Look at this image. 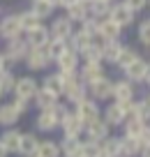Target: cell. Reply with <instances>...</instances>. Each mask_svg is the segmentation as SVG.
I'll return each mask as SVG.
<instances>
[{
	"instance_id": "obj_22",
	"label": "cell",
	"mask_w": 150,
	"mask_h": 157,
	"mask_svg": "<svg viewBox=\"0 0 150 157\" xmlns=\"http://www.w3.org/2000/svg\"><path fill=\"white\" fill-rule=\"evenodd\" d=\"M122 51V42L120 39H111V42H102V60L109 65L118 63V56Z\"/></svg>"
},
{
	"instance_id": "obj_44",
	"label": "cell",
	"mask_w": 150,
	"mask_h": 157,
	"mask_svg": "<svg viewBox=\"0 0 150 157\" xmlns=\"http://www.w3.org/2000/svg\"><path fill=\"white\" fill-rule=\"evenodd\" d=\"M12 104H14V109L21 113V116H25V113L30 111V99H23V97H16V95H12Z\"/></svg>"
},
{
	"instance_id": "obj_34",
	"label": "cell",
	"mask_w": 150,
	"mask_h": 157,
	"mask_svg": "<svg viewBox=\"0 0 150 157\" xmlns=\"http://www.w3.org/2000/svg\"><path fill=\"white\" fill-rule=\"evenodd\" d=\"M16 16H19V23H21V30H23V33H28V30H33L35 25L44 23V21H39L37 16L33 14V10H23V12H16Z\"/></svg>"
},
{
	"instance_id": "obj_50",
	"label": "cell",
	"mask_w": 150,
	"mask_h": 157,
	"mask_svg": "<svg viewBox=\"0 0 150 157\" xmlns=\"http://www.w3.org/2000/svg\"><path fill=\"white\" fill-rule=\"evenodd\" d=\"M0 157H10V152H7V148L2 146V141H0Z\"/></svg>"
},
{
	"instance_id": "obj_39",
	"label": "cell",
	"mask_w": 150,
	"mask_h": 157,
	"mask_svg": "<svg viewBox=\"0 0 150 157\" xmlns=\"http://www.w3.org/2000/svg\"><path fill=\"white\" fill-rule=\"evenodd\" d=\"M16 83V74L14 72H0V93L2 95H12Z\"/></svg>"
},
{
	"instance_id": "obj_55",
	"label": "cell",
	"mask_w": 150,
	"mask_h": 157,
	"mask_svg": "<svg viewBox=\"0 0 150 157\" xmlns=\"http://www.w3.org/2000/svg\"><path fill=\"white\" fill-rule=\"evenodd\" d=\"M148 7H150V0H148Z\"/></svg>"
},
{
	"instance_id": "obj_12",
	"label": "cell",
	"mask_w": 150,
	"mask_h": 157,
	"mask_svg": "<svg viewBox=\"0 0 150 157\" xmlns=\"http://www.w3.org/2000/svg\"><path fill=\"white\" fill-rule=\"evenodd\" d=\"M145 65H148V60L141 58V56H136L129 65H125V67H122V76H125L127 81H132V83H143Z\"/></svg>"
},
{
	"instance_id": "obj_26",
	"label": "cell",
	"mask_w": 150,
	"mask_h": 157,
	"mask_svg": "<svg viewBox=\"0 0 150 157\" xmlns=\"http://www.w3.org/2000/svg\"><path fill=\"white\" fill-rule=\"evenodd\" d=\"M148 127V123L145 120H141V118H127L125 123H122V129H125V134L122 136H132V139H141V134H143V129Z\"/></svg>"
},
{
	"instance_id": "obj_31",
	"label": "cell",
	"mask_w": 150,
	"mask_h": 157,
	"mask_svg": "<svg viewBox=\"0 0 150 157\" xmlns=\"http://www.w3.org/2000/svg\"><path fill=\"white\" fill-rule=\"evenodd\" d=\"M30 10H33V14L37 16L39 21H46V19H51V16H53L56 7L51 5V2H46V0H33Z\"/></svg>"
},
{
	"instance_id": "obj_23",
	"label": "cell",
	"mask_w": 150,
	"mask_h": 157,
	"mask_svg": "<svg viewBox=\"0 0 150 157\" xmlns=\"http://www.w3.org/2000/svg\"><path fill=\"white\" fill-rule=\"evenodd\" d=\"M79 58H81L83 63H104L102 60V42H99V39H92L90 44L79 53Z\"/></svg>"
},
{
	"instance_id": "obj_2",
	"label": "cell",
	"mask_w": 150,
	"mask_h": 157,
	"mask_svg": "<svg viewBox=\"0 0 150 157\" xmlns=\"http://www.w3.org/2000/svg\"><path fill=\"white\" fill-rule=\"evenodd\" d=\"M109 19L116 21V23L120 25L122 30H125V28H129V25H134V21H136V12H132L129 7L122 2V0H116V2H111Z\"/></svg>"
},
{
	"instance_id": "obj_45",
	"label": "cell",
	"mask_w": 150,
	"mask_h": 157,
	"mask_svg": "<svg viewBox=\"0 0 150 157\" xmlns=\"http://www.w3.org/2000/svg\"><path fill=\"white\" fill-rule=\"evenodd\" d=\"M122 2H125L132 12H136V14H141V12L148 7V0H122Z\"/></svg>"
},
{
	"instance_id": "obj_56",
	"label": "cell",
	"mask_w": 150,
	"mask_h": 157,
	"mask_svg": "<svg viewBox=\"0 0 150 157\" xmlns=\"http://www.w3.org/2000/svg\"><path fill=\"white\" fill-rule=\"evenodd\" d=\"M28 157H35V155H28Z\"/></svg>"
},
{
	"instance_id": "obj_52",
	"label": "cell",
	"mask_w": 150,
	"mask_h": 157,
	"mask_svg": "<svg viewBox=\"0 0 150 157\" xmlns=\"http://www.w3.org/2000/svg\"><path fill=\"white\" fill-rule=\"evenodd\" d=\"M63 157H81V152H74V155H63Z\"/></svg>"
},
{
	"instance_id": "obj_54",
	"label": "cell",
	"mask_w": 150,
	"mask_h": 157,
	"mask_svg": "<svg viewBox=\"0 0 150 157\" xmlns=\"http://www.w3.org/2000/svg\"><path fill=\"white\" fill-rule=\"evenodd\" d=\"M2 97H5V95H2V93H0V102H2Z\"/></svg>"
},
{
	"instance_id": "obj_47",
	"label": "cell",
	"mask_w": 150,
	"mask_h": 157,
	"mask_svg": "<svg viewBox=\"0 0 150 157\" xmlns=\"http://www.w3.org/2000/svg\"><path fill=\"white\" fill-rule=\"evenodd\" d=\"M143 83L150 88V60H148V65H145V74H143Z\"/></svg>"
},
{
	"instance_id": "obj_53",
	"label": "cell",
	"mask_w": 150,
	"mask_h": 157,
	"mask_svg": "<svg viewBox=\"0 0 150 157\" xmlns=\"http://www.w3.org/2000/svg\"><path fill=\"white\" fill-rule=\"evenodd\" d=\"M104 2H116V0H104Z\"/></svg>"
},
{
	"instance_id": "obj_14",
	"label": "cell",
	"mask_w": 150,
	"mask_h": 157,
	"mask_svg": "<svg viewBox=\"0 0 150 157\" xmlns=\"http://www.w3.org/2000/svg\"><path fill=\"white\" fill-rule=\"evenodd\" d=\"M109 134H111V127L102 120V116L95 118V120H90V123L86 125V129H83V136L90 139V141H104Z\"/></svg>"
},
{
	"instance_id": "obj_4",
	"label": "cell",
	"mask_w": 150,
	"mask_h": 157,
	"mask_svg": "<svg viewBox=\"0 0 150 157\" xmlns=\"http://www.w3.org/2000/svg\"><path fill=\"white\" fill-rule=\"evenodd\" d=\"M37 90H39V81L33 76V74H23V76H16V83H14L12 95L23 97V99H30V102H33V97H35Z\"/></svg>"
},
{
	"instance_id": "obj_42",
	"label": "cell",
	"mask_w": 150,
	"mask_h": 157,
	"mask_svg": "<svg viewBox=\"0 0 150 157\" xmlns=\"http://www.w3.org/2000/svg\"><path fill=\"white\" fill-rule=\"evenodd\" d=\"M136 56H139V53H136V49H134V46H127V44H122V51H120V56H118V63H116V67H125V65H129L132 63V60H134L136 58Z\"/></svg>"
},
{
	"instance_id": "obj_11",
	"label": "cell",
	"mask_w": 150,
	"mask_h": 157,
	"mask_svg": "<svg viewBox=\"0 0 150 157\" xmlns=\"http://www.w3.org/2000/svg\"><path fill=\"white\" fill-rule=\"evenodd\" d=\"M74 30H76V25H74L67 16H56V19L51 21V25H48V33L56 39H69Z\"/></svg>"
},
{
	"instance_id": "obj_7",
	"label": "cell",
	"mask_w": 150,
	"mask_h": 157,
	"mask_svg": "<svg viewBox=\"0 0 150 157\" xmlns=\"http://www.w3.org/2000/svg\"><path fill=\"white\" fill-rule=\"evenodd\" d=\"M21 35H23V30H21V23H19L16 12L0 16V39H5V42H7V39L21 37Z\"/></svg>"
},
{
	"instance_id": "obj_43",
	"label": "cell",
	"mask_w": 150,
	"mask_h": 157,
	"mask_svg": "<svg viewBox=\"0 0 150 157\" xmlns=\"http://www.w3.org/2000/svg\"><path fill=\"white\" fill-rule=\"evenodd\" d=\"M97 23H99L97 19L88 16V19L83 21V23H79V30H83V33H86V35H90L92 39H97Z\"/></svg>"
},
{
	"instance_id": "obj_46",
	"label": "cell",
	"mask_w": 150,
	"mask_h": 157,
	"mask_svg": "<svg viewBox=\"0 0 150 157\" xmlns=\"http://www.w3.org/2000/svg\"><path fill=\"white\" fill-rule=\"evenodd\" d=\"M14 65H16L14 60L7 58V56L0 51V72H14Z\"/></svg>"
},
{
	"instance_id": "obj_21",
	"label": "cell",
	"mask_w": 150,
	"mask_h": 157,
	"mask_svg": "<svg viewBox=\"0 0 150 157\" xmlns=\"http://www.w3.org/2000/svg\"><path fill=\"white\" fill-rule=\"evenodd\" d=\"M104 74H106L104 63H83V65H81V72H79V78H81V81H86V83H90V81L104 76Z\"/></svg>"
},
{
	"instance_id": "obj_33",
	"label": "cell",
	"mask_w": 150,
	"mask_h": 157,
	"mask_svg": "<svg viewBox=\"0 0 150 157\" xmlns=\"http://www.w3.org/2000/svg\"><path fill=\"white\" fill-rule=\"evenodd\" d=\"M120 150H122L120 136H111V134H109V136L102 141V152H104L106 157H122Z\"/></svg>"
},
{
	"instance_id": "obj_28",
	"label": "cell",
	"mask_w": 150,
	"mask_h": 157,
	"mask_svg": "<svg viewBox=\"0 0 150 157\" xmlns=\"http://www.w3.org/2000/svg\"><path fill=\"white\" fill-rule=\"evenodd\" d=\"M65 16H67L74 25H76V23H83V21L90 16V12H88V5H86V2H74V5H69L67 10H65Z\"/></svg>"
},
{
	"instance_id": "obj_20",
	"label": "cell",
	"mask_w": 150,
	"mask_h": 157,
	"mask_svg": "<svg viewBox=\"0 0 150 157\" xmlns=\"http://www.w3.org/2000/svg\"><path fill=\"white\" fill-rule=\"evenodd\" d=\"M35 129L42 134H51L58 129V120L53 118V113L51 111H39L37 118H35Z\"/></svg>"
},
{
	"instance_id": "obj_5",
	"label": "cell",
	"mask_w": 150,
	"mask_h": 157,
	"mask_svg": "<svg viewBox=\"0 0 150 157\" xmlns=\"http://www.w3.org/2000/svg\"><path fill=\"white\" fill-rule=\"evenodd\" d=\"M136 97V83L127 81L125 76L113 81V93H111V99L118 104H125V102H132Z\"/></svg>"
},
{
	"instance_id": "obj_18",
	"label": "cell",
	"mask_w": 150,
	"mask_h": 157,
	"mask_svg": "<svg viewBox=\"0 0 150 157\" xmlns=\"http://www.w3.org/2000/svg\"><path fill=\"white\" fill-rule=\"evenodd\" d=\"M21 129L16 127H5V132L0 134V141H2V146L7 148V152L10 155H19V146H21Z\"/></svg>"
},
{
	"instance_id": "obj_10",
	"label": "cell",
	"mask_w": 150,
	"mask_h": 157,
	"mask_svg": "<svg viewBox=\"0 0 150 157\" xmlns=\"http://www.w3.org/2000/svg\"><path fill=\"white\" fill-rule=\"evenodd\" d=\"M23 37H25L30 49H44V46L48 44V39H51V33H48L46 23H39V25H35L33 30L23 33Z\"/></svg>"
},
{
	"instance_id": "obj_36",
	"label": "cell",
	"mask_w": 150,
	"mask_h": 157,
	"mask_svg": "<svg viewBox=\"0 0 150 157\" xmlns=\"http://www.w3.org/2000/svg\"><path fill=\"white\" fill-rule=\"evenodd\" d=\"M109 10H111V2H104V0H95V2H90L88 5V12H90L92 19L102 21L109 16Z\"/></svg>"
},
{
	"instance_id": "obj_9",
	"label": "cell",
	"mask_w": 150,
	"mask_h": 157,
	"mask_svg": "<svg viewBox=\"0 0 150 157\" xmlns=\"http://www.w3.org/2000/svg\"><path fill=\"white\" fill-rule=\"evenodd\" d=\"M28 42H25V37L21 35V37H14V39H7L5 42V49H2V53L7 56V58H12L14 63H23L25 53H28Z\"/></svg>"
},
{
	"instance_id": "obj_17",
	"label": "cell",
	"mask_w": 150,
	"mask_h": 157,
	"mask_svg": "<svg viewBox=\"0 0 150 157\" xmlns=\"http://www.w3.org/2000/svg\"><path fill=\"white\" fill-rule=\"evenodd\" d=\"M58 129H63V136H83L86 125H83V120L72 111V113H69V116L63 120V123L58 125Z\"/></svg>"
},
{
	"instance_id": "obj_32",
	"label": "cell",
	"mask_w": 150,
	"mask_h": 157,
	"mask_svg": "<svg viewBox=\"0 0 150 157\" xmlns=\"http://www.w3.org/2000/svg\"><path fill=\"white\" fill-rule=\"evenodd\" d=\"M120 146H122V150H120L122 157H139V152H141V141L139 139L120 136Z\"/></svg>"
},
{
	"instance_id": "obj_49",
	"label": "cell",
	"mask_w": 150,
	"mask_h": 157,
	"mask_svg": "<svg viewBox=\"0 0 150 157\" xmlns=\"http://www.w3.org/2000/svg\"><path fill=\"white\" fill-rule=\"evenodd\" d=\"M74 2H79V0H60V2H58V7L67 10V7H69V5H74Z\"/></svg>"
},
{
	"instance_id": "obj_15",
	"label": "cell",
	"mask_w": 150,
	"mask_h": 157,
	"mask_svg": "<svg viewBox=\"0 0 150 157\" xmlns=\"http://www.w3.org/2000/svg\"><path fill=\"white\" fill-rule=\"evenodd\" d=\"M65 99H67L69 106H74V104H79L81 99L88 97V83L86 81H81V78H76V81H72V83L65 88Z\"/></svg>"
},
{
	"instance_id": "obj_51",
	"label": "cell",
	"mask_w": 150,
	"mask_h": 157,
	"mask_svg": "<svg viewBox=\"0 0 150 157\" xmlns=\"http://www.w3.org/2000/svg\"><path fill=\"white\" fill-rule=\"evenodd\" d=\"M46 2H51V5H53L56 10H58V2H60V0H46Z\"/></svg>"
},
{
	"instance_id": "obj_16",
	"label": "cell",
	"mask_w": 150,
	"mask_h": 157,
	"mask_svg": "<svg viewBox=\"0 0 150 157\" xmlns=\"http://www.w3.org/2000/svg\"><path fill=\"white\" fill-rule=\"evenodd\" d=\"M79 65H81V58H79V53L72 51L69 46L56 58V67H58L60 72H79Z\"/></svg>"
},
{
	"instance_id": "obj_38",
	"label": "cell",
	"mask_w": 150,
	"mask_h": 157,
	"mask_svg": "<svg viewBox=\"0 0 150 157\" xmlns=\"http://www.w3.org/2000/svg\"><path fill=\"white\" fill-rule=\"evenodd\" d=\"M136 37H139L141 46L150 49V16H145V19L139 21V25H136Z\"/></svg>"
},
{
	"instance_id": "obj_41",
	"label": "cell",
	"mask_w": 150,
	"mask_h": 157,
	"mask_svg": "<svg viewBox=\"0 0 150 157\" xmlns=\"http://www.w3.org/2000/svg\"><path fill=\"white\" fill-rule=\"evenodd\" d=\"M136 118H141V120L150 123V95L136 99Z\"/></svg>"
},
{
	"instance_id": "obj_35",
	"label": "cell",
	"mask_w": 150,
	"mask_h": 157,
	"mask_svg": "<svg viewBox=\"0 0 150 157\" xmlns=\"http://www.w3.org/2000/svg\"><path fill=\"white\" fill-rule=\"evenodd\" d=\"M65 49H67V39H56V37H51V39H48V44L44 46V51L48 53L51 63H56V58H58Z\"/></svg>"
},
{
	"instance_id": "obj_37",
	"label": "cell",
	"mask_w": 150,
	"mask_h": 157,
	"mask_svg": "<svg viewBox=\"0 0 150 157\" xmlns=\"http://www.w3.org/2000/svg\"><path fill=\"white\" fill-rule=\"evenodd\" d=\"M60 146V152L63 155H74V152H79V148H81V136H63L58 141Z\"/></svg>"
},
{
	"instance_id": "obj_40",
	"label": "cell",
	"mask_w": 150,
	"mask_h": 157,
	"mask_svg": "<svg viewBox=\"0 0 150 157\" xmlns=\"http://www.w3.org/2000/svg\"><path fill=\"white\" fill-rule=\"evenodd\" d=\"M48 111L53 113V118H56V120H58V125H60V123H63V120H65V118H67L69 113H72V106H69L67 102H60V99H58V102H56L53 106L48 109Z\"/></svg>"
},
{
	"instance_id": "obj_3",
	"label": "cell",
	"mask_w": 150,
	"mask_h": 157,
	"mask_svg": "<svg viewBox=\"0 0 150 157\" xmlns=\"http://www.w3.org/2000/svg\"><path fill=\"white\" fill-rule=\"evenodd\" d=\"M23 63H25V67H28V72H46V69L53 65L44 49H28Z\"/></svg>"
},
{
	"instance_id": "obj_24",
	"label": "cell",
	"mask_w": 150,
	"mask_h": 157,
	"mask_svg": "<svg viewBox=\"0 0 150 157\" xmlns=\"http://www.w3.org/2000/svg\"><path fill=\"white\" fill-rule=\"evenodd\" d=\"M56 102H58V97H56V95H51L48 90H44L42 86H39V90L35 93V97H33V102H30V104H35V109H37V111H48Z\"/></svg>"
},
{
	"instance_id": "obj_27",
	"label": "cell",
	"mask_w": 150,
	"mask_h": 157,
	"mask_svg": "<svg viewBox=\"0 0 150 157\" xmlns=\"http://www.w3.org/2000/svg\"><path fill=\"white\" fill-rule=\"evenodd\" d=\"M35 157H63V152H60L58 141H53V139H39Z\"/></svg>"
},
{
	"instance_id": "obj_13",
	"label": "cell",
	"mask_w": 150,
	"mask_h": 157,
	"mask_svg": "<svg viewBox=\"0 0 150 157\" xmlns=\"http://www.w3.org/2000/svg\"><path fill=\"white\" fill-rule=\"evenodd\" d=\"M120 37H122V28L109 16L97 23V39L99 42H111V39H120Z\"/></svg>"
},
{
	"instance_id": "obj_29",
	"label": "cell",
	"mask_w": 150,
	"mask_h": 157,
	"mask_svg": "<svg viewBox=\"0 0 150 157\" xmlns=\"http://www.w3.org/2000/svg\"><path fill=\"white\" fill-rule=\"evenodd\" d=\"M39 86H42V88L44 90H48V93H51V95H56V97H63V95H65V88H63V81H60V76H58V74H46V76H44L42 78V83H39Z\"/></svg>"
},
{
	"instance_id": "obj_48",
	"label": "cell",
	"mask_w": 150,
	"mask_h": 157,
	"mask_svg": "<svg viewBox=\"0 0 150 157\" xmlns=\"http://www.w3.org/2000/svg\"><path fill=\"white\" fill-rule=\"evenodd\" d=\"M139 157H150V143L141 146V152H139Z\"/></svg>"
},
{
	"instance_id": "obj_25",
	"label": "cell",
	"mask_w": 150,
	"mask_h": 157,
	"mask_svg": "<svg viewBox=\"0 0 150 157\" xmlns=\"http://www.w3.org/2000/svg\"><path fill=\"white\" fill-rule=\"evenodd\" d=\"M37 146H39V136H37L35 132H25V134H21V146H19V155H21V157L35 155V152H37Z\"/></svg>"
},
{
	"instance_id": "obj_8",
	"label": "cell",
	"mask_w": 150,
	"mask_h": 157,
	"mask_svg": "<svg viewBox=\"0 0 150 157\" xmlns=\"http://www.w3.org/2000/svg\"><path fill=\"white\" fill-rule=\"evenodd\" d=\"M102 120H104L111 129H113V127H122V123L127 120L122 104H118V102H113V99H111V102L102 109Z\"/></svg>"
},
{
	"instance_id": "obj_19",
	"label": "cell",
	"mask_w": 150,
	"mask_h": 157,
	"mask_svg": "<svg viewBox=\"0 0 150 157\" xmlns=\"http://www.w3.org/2000/svg\"><path fill=\"white\" fill-rule=\"evenodd\" d=\"M21 120V113L14 109L12 102H0V127H14Z\"/></svg>"
},
{
	"instance_id": "obj_30",
	"label": "cell",
	"mask_w": 150,
	"mask_h": 157,
	"mask_svg": "<svg viewBox=\"0 0 150 157\" xmlns=\"http://www.w3.org/2000/svg\"><path fill=\"white\" fill-rule=\"evenodd\" d=\"M90 42H92V37H90V35H86L83 30H79V28H76V30L72 33V37L67 39V46H69L72 51H76V53H81V51L86 49V46L90 44Z\"/></svg>"
},
{
	"instance_id": "obj_6",
	"label": "cell",
	"mask_w": 150,
	"mask_h": 157,
	"mask_svg": "<svg viewBox=\"0 0 150 157\" xmlns=\"http://www.w3.org/2000/svg\"><path fill=\"white\" fill-rule=\"evenodd\" d=\"M72 111L83 120V125H88L90 120H95V118L102 116V113H99V102H95L92 97H86V99H81L79 104H74Z\"/></svg>"
},
{
	"instance_id": "obj_1",
	"label": "cell",
	"mask_w": 150,
	"mask_h": 157,
	"mask_svg": "<svg viewBox=\"0 0 150 157\" xmlns=\"http://www.w3.org/2000/svg\"><path fill=\"white\" fill-rule=\"evenodd\" d=\"M111 93H113V81L106 74L88 83V97H92L95 102H109V99H111Z\"/></svg>"
}]
</instances>
